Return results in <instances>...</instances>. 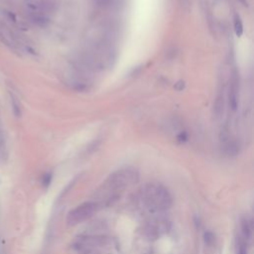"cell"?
<instances>
[{
	"label": "cell",
	"mask_w": 254,
	"mask_h": 254,
	"mask_svg": "<svg viewBox=\"0 0 254 254\" xmlns=\"http://www.w3.org/2000/svg\"><path fill=\"white\" fill-rule=\"evenodd\" d=\"M138 180L139 174L135 169L123 168L117 170L116 172L111 174L103 183L98 193L99 201H96L97 204L99 206L111 204V201L115 200L119 194L125 189L136 184Z\"/></svg>",
	"instance_id": "cell-1"
},
{
	"label": "cell",
	"mask_w": 254,
	"mask_h": 254,
	"mask_svg": "<svg viewBox=\"0 0 254 254\" xmlns=\"http://www.w3.org/2000/svg\"><path fill=\"white\" fill-rule=\"evenodd\" d=\"M143 204L153 213H160L169 209L173 198L168 189L161 184L150 183L144 186L141 192Z\"/></svg>",
	"instance_id": "cell-2"
},
{
	"label": "cell",
	"mask_w": 254,
	"mask_h": 254,
	"mask_svg": "<svg viewBox=\"0 0 254 254\" xmlns=\"http://www.w3.org/2000/svg\"><path fill=\"white\" fill-rule=\"evenodd\" d=\"M113 240L103 234H86L77 238L71 250L75 254H111Z\"/></svg>",
	"instance_id": "cell-3"
},
{
	"label": "cell",
	"mask_w": 254,
	"mask_h": 254,
	"mask_svg": "<svg viewBox=\"0 0 254 254\" xmlns=\"http://www.w3.org/2000/svg\"><path fill=\"white\" fill-rule=\"evenodd\" d=\"M99 205L97 201H85L83 204L78 205L77 208L71 209L67 213V222L69 225H77L81 222L89 220L93 214L99 209Z\"/></svg>",
	"instance_id": "cell-4"
},
{
	"label": "cell",
	"mask_w": 254,
	"mask_h": 254,
	"mask_svg": "<svg viewBox=\"0 0 254 254\" xmlns=\"http://www.w3.org/2000/svg\"><path fill=\"white\" fill-rule=\"evenodd\" d=\"M171 228V221L165 216H159L150 218L144 226L145 235L150 239H157L167 233Z\"/></svg>",
	"instance_id": "cell-5"
},
{
	"label": "cell",
	"mask_w": 254,
	"mask_h": 254,
	"mask_svg": "<svg viewBox=\"0 0 254 254\" xmlns=\"http://www.w3.org/2000/svg\"><path fill=\"white\" fill-rule=\"evenodd\" d=\"M238 97H239V77H238L237 71H233L229 89V105L233 112H235L237 110Z\"/></svg>",
	"instance_id": "cell-6"
},
{
	"label": "cell",
	"mask_w": 254,
	"mask_h": 254,
	"mask_svg": "<svg viewBox=\"0 0 254 254\" xmlns=\"http://www.w3.org/2000/svg\"><path fill=\"white\" fill-rule=\"evenodd\" d=\"M222 152L227 157H235L239 153V146L232 139L223 136L222 138Z\"/></svg>",
	"instance_id": "cell-7"
},
{
	"label": "cell",
	"mask_w": 254,
	"mask_h": 254,
	"mask_svg": "<svg viewBox=\"0 0 254 254\" xmlns=\"http://www.w3.org/2000/svg\"><path fill=\"white\" fill-rule=\"evenodd\" d=\"M240 229H241L240 236L249 244L252 240V232H253L252 229L253 228H252L251 220H250L247 216L241 217V220H240Z\"/></svg>",
	"instance_id": "cell-8"
},
{
	"label": "cell",
	"mask_w": 254,
	"mask_h": 254,
	"mask_svg": "<svg viewBox=\"0 0 254 254\" xmlns=\"http://www.w3.org/2000/svg\"><path fill=\"white\" fill-rule=\"evenodd\" d=\"M223 109H224V93H223V87H222V89L218 91L216 101H214V104H213V114L216 119H220L222 116Z\"/></svg>",
	"instance_id": "cell-9"
},
{
	"label": "cell",
	"mask_w": 254,
	"mask_h": 254,
	"mask_svg": "<svg viewBox=\"0 0 254 254\" xmlns=\"http://www.w3.org/2000/svg\"><path fill=\"white\" fill-rule=\"evenodd\" d=\"M30 18L31 21L39 27H46L50 23V19L44 13H33Z\"/></svg>",
	"instance_id": "cell-10"
},
{
	"label": "cell",
	"mask_w": 254,
	"mask_h": 254,
	"mask_svg": "<svg viewBox=\"0 0 254 254\" xmlns=\"http://www.w3.org/2000/svg\"><path fill=\"white\" fill-rule=\"evenodd\" d=\"M247 242L239 235L236 238L235 254H247Z\"/></svg>",
	"instance_id": "cell-11"
},
{
	"label": "cell",
	"mask_w": 254,
	"mask_h": 254,
	"mask_svg": "<svg viewBox=\"0 0 254 254\" xmlns=\"http://www.w3.org/2000/svg\"><path fill=\"white\" fill-rule=\"evenodd\" d=\"M234 31H235V34L238 37H240L243 33V24H242L241 19L237 14L234 16Z\"/></svg>",
	"instance_id": "cell-12"
},
{
	"label": "cell",
	"mask_w": 254,
	"mask_h": 254,
	"mask_svg": "<svg viewBox=\"0 0 254 254\" xmlns=\"http://www.w3.org/2000/svg\"><path fill=\"white\" fill-rule=\"evenodd\" d=\"M99 5L104 7H117L122 3L123 0H96Z\"/></svg>",
	"instance_id": "cell-13"
},
{
	"label": "cell",
	"mask_w": 254,
	"mask_h": 254,
	"mask_svg": "<svg viewBox=\"0 0 254 254\" xmlns=\"http://www.w3.org/2000/svg\"><path fill=\"white\" fill-rule=\"evenodd\" d=\"M11 104H12V109H13V112L17 117H19L21 115V107H20V104L13 94H11Z\"/></svg>",
	"instance_id": "cell-14"
},
{
	"label": "cell",
	"mask_w": 254,
	"mask_h": 254,
	"mask_svg": "<svg viewBox=\"0 0 254 254\" xmlns=\"http://www.w3.org/2000/svg\"><path fill=\"white\" fill-rule=\"evenodd\" d=\"M204 238H205V242L208 246H212L214 243V235L212 232L210 231H205L204 234Z\"/></svg>",
	"instance_id": "cell-15"
},
{
	"label": "cell",
	"mask_w": 254,
	"mask_h": 254,
	"mask_svg": "<svg viewBox=\"0 0 254 254\" xmlns=\"http://www.w3.org/2000/svg\"><path fill=\"white\" fill-rule=\"evenodd\" d=\"M52 181V175L51 174H46V175H44V177H43V186L44 187H47L50 185V183Z\"/></svg>",
	"instance_id": "cell-16"
},
{
	"label": "cell",
	"mask_w": 254,
	"mask_h": 254,
	"mask_svg": "<svg viewBox=\"0 0 254 254\" xmlns=\"http://www.w3.org/2000/svg\"><path fill=\"white\" fill-rule=\"evenodd\" d=\"M175 89H176L177 90H183V89H185V82H183V81L178 82L176 83V85H175Z\"/></svg>",
	"instance_id": "cell-17"
},
{
	"label": "cell",
	"mask_w": 254,
	"mask_h": 254,
	"mask_svg": "<svg viewBox=\"0 0 254 254\" xmlns=\"http://www.w3.org/2000/svg\"><path fill=\"white\" fill-rule=\"evenodd\" d=\"M187 138H188V137H187L186 132H182V133H180V134L178 135V140L179 141H182V142L183 141H186Z\"/></svg>",
	"instance_id": "cell-18"
},
{
	"label": "cell",
	"mask_w": 254,
	"mask_h": 254,
	"mask_svg": "<svg viewBox=\"0 0 254 254\" xmlns=\"http://www.w3.org/2000/svg\"><path fill=\"white\" fill-rule=\"evenodd\" d=\"M6 14H7L8 17H9V19L11 20V21H14V22L16 21V16H15L13 13H12V12L7 11V12H6Z\"/></svg>",
	"instance_id": "cell-19"
}]
</instances>
